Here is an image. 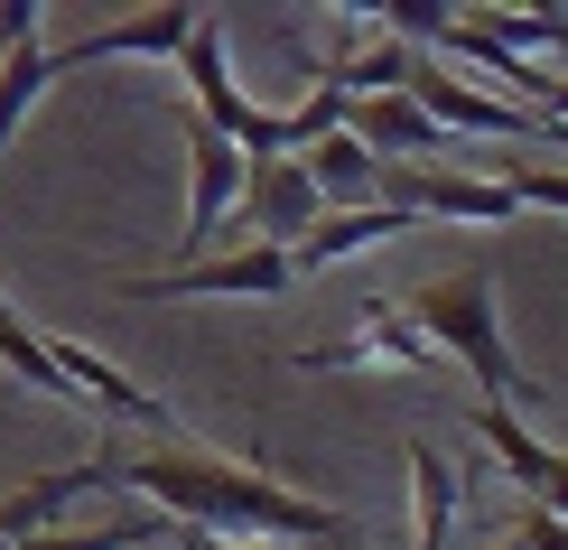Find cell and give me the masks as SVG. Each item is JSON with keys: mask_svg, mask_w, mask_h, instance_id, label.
Listing matches in <instances>:
<instances>
[{"mask_svg": "<svg viewBox=\"0 0 568 550\" xmlns=\"http://www.w3.org/2000/svg\"><path fill=\"white\" fill-rule=\"evenodd\" d=\"M122 494H140L150 513L186 522V532H224V541H345V513L317 504V494L280 486L262 467H233L215 448H140L122 458Z\"/></svg>", "mask_w": 568, "mask_h": 550, "instance_id": "cell-1", "label": "cell"}, {"mask_svg": "<svg viewBox=\"0 0 568 550\" xmlns=\"http://www.w3.org/2000/svg\"><path fill=\"white\" fill-rule=\"evenodd\" d=\"M400 299H410V318L438 337V354H457V364L485 382V401H494V411H523V401H540V382H531L523 364H513L504 318H494V299H504V280H494V271L419 280V290H400Z\"/></svg>", "mask_w": 568, "mask_h": 550, "instance_id": "cell-2", "label": "cell"}, {"mask_svg": "<svg viewBox=\"0 0 568 550\" xmlns=\"http://www.w3.org/2000/svg\"><path fill=\"white\" fill-rule=\"evenodd\" d=\"M298 290V261L280 243H243V252H205V261H178V271H150V280H122L112 299L131 308H159V299H290Z\"/></svg>", "mask_w": 568, "mask_h": 550, "instance_id": "cell-3", "label": "cell"}, {"mask_svg": "<svg viewBox=\"0 0 568 550\" xmlns=\"http://www.w3.org/2000/svg\"><path fill=\"white\" fill-rule=\"evenodd\" d=\"M243 187H252V150L186 112V224H178V252H186V261H205L215 224L243 214Z\"/></svg>", "mask_w": 568, "mask_h": 550, "instance_id": "cell-4", "label": "cell"}, {"mask_svg": "<svg viewBox=\"0 0 568 550\" xmlns=\"http://www.w3.org/2000/svg\"><path fill=\"white\" fill-rule=\"evenodd\" d=\"M345 364H383V373H419V364H438V337L410 318V299H373L364 318L345 327L336 346H307L298 354V373H345Z\"/></svg>", "mask_w": 568, "mask_h": 550, "instance_id": "cell-5", "label": "cell"}, {"mask_svg": "<svg viewBox=\"0 0 568 550\" xmlns=\"http://www.w3.org/2000/svg\"><path fill=\"white\" fill-rule=\"evenodd\" d=\"M326 206L317 197V178H307V159H262V169H252V187H243V214H233V224L252 233V243H280V252H298L307 233L326 224Z\"/></svg>", "mask_w": 568, "mask_h": 550, "instance_id": "cell-6", "label": "cell"}, {"mask_svg": "<svg viewBox=\"0 0 568 550\" xmlns=\"http://www.w3.org/2000/svg\"><path fill=\"white\" fill-rule=\"evenodd\" d=\"M93 486H122V448H93V458H75V467H47V476H29L19 494H0V541L10 550H29V541H47V532H65V504H84Z\"/></svg>", "mask_w": 568, "mask_h": 550, "instance_id": "cell-7", "label": "cell"}, {"mask_svg": "<svg viewBox=\"0 0 568 550\" xmlns=\"http://www.w3.org/2000/svg\"><path fill=\"white\" fill-rule=\"evenodd\" d=\"M47 346H57V364H65V392H84L93 411H112V420H140V429H169V439H178V411H169L159 392H140L112 354H93V346H75V337H47Z\"/></svg>", "mask_w": 568, "mask_h": 550, "instance_id": "cell-8", "label": "cell"}, {"mask_svg": "<svg viewBox=\"0 0 568 550\" xmlns=\"http://www.w3.org/2000/svg\"><path fill=\"white\" fill-rule=\"evenodd\" d=\"M205 29V10H140V19H112L93 38H65L57 47V76H75L93 57H186V38Z\"/></svg>", "mask_w": 568, "mask_h": 550, "instance_id": "cell-9", "label": "cell"}, {"mask_svg": "<svg viewBox=\"0 0 568 550\" xmlns=\"http://www.w3.org/2000/svg\"><path fill=\"white\" fill-rule=\"evenodd\" d=\"M476 429H485V448L513 467V486H523L531 504L568 513V458H559L550 439H531V429H523V411H494V401H476Z\"/></svg>", "mask_w": 568, "mask_h": 550, "instance_id": "cell-10", "label": "cell"}, {"mask_svg": "<svg viewBox=\"0 0 568 550\" xmlns=\"http://www.w3.org/2000/svg\"><path fill=\"white\" fill-rule=\"evenodd\" d=\"M400 448H410V550H457L466 476L438 458V439H400Z\"/></svg>", "mask_w": 568, "mask_h": 550, "instance_id": "cell-11", "label": "cell"}, {"mask_svg": "<svg viewBox=\"0 0 568 550\" xmlns=\"http://www.w3.org/2000/svg\"><path fill=\"white\" fill-rule=\"evenodd\" d=\"M354 140H364L373 159H447L457 140H447L429 112H419V93H383V103H354Z\"/></svg>", "mask_w": 568, "mask_h": 550, "instance_id": "cell-12", "label": "cell"}, {"mask_svg": "<svg viewBox=\"0 0 568 550\" xmlns=\"http://www.w3.org/2000/svg\"><path fill=\"white\" fill-rule=\"evenodd\" d=\"M307 178H317V197L336 206V214H364V206H383V159H373L354 131H336L326 150H307Z\"/></svg>", "mask_w": 568, "mask_h": 550, "instance_id": "cell-13", "label": "cell"}, {"mask_svg": "<svg viewBox=\"0 0 568 550\" xmlns=\"http://www.w3.org/2000/svg\"><path fill=\"white\" fill-rule=\"evenodd\" d=\"M419 214H400V206H364V214H326L317 233H307V243L290 252L298 261V280H317L326 261H345V252H373V243H392V233H410Z\"/></svg>", "mask_w": 568, "mask_h": 550, "instance_id": "cell-14", "label": "cell"}, {"mask_svg": "<svg viewBox=\"0 0 568 550\" xmlns=\"http://www.w3.org/2000/svg\"><path fill=\"white\" fill-rule=\"evenodd\" d=\"M140 541H178V522L169 513H122V522H65V532H47V541H29V550H140Z\"/></svg>", "mask_w": 568, "mask_h": 550, "instance_id": "cell-15", "label": "cell"}, {"mask_svg": "<svg viewBox=\"0 0 568 550\" xmlns=\"http://www.w3.org/2000/svg\"><path fill=\"white\" fill-rule=\"evenodd\" d=\"M476 19H485V29L504 38L523 66L540 57V47H550V57H568V10H476Z\"/></svg>", "mask_w": 568, "mask_h": 550, "instance_id": "cell-16", "label": "cell"}, {"mask_svg": "<svg viewBox=\"0 0 568 550\" xmlns=\"http://www.w3.org/2000/svg\"><path fill=\"white\" fill-rule=\"evenodd\" d=\"M494 178H504L523 206H559V214H568V169H540V159H494Z\"/></svg>", "mask_w": 568, "mask_h": 550, "instance_id": "cell-17", "label": "cell"}, {"mask_svg": "<svg viewBox=\"0 0 568 550\" xmlns=\"http://www.w3.org/2000/svg\"><path fill=\"white\" fill-rule=\"evenodd\" d=\"M531 550H568V513H550V504H523V522H513Z\"/></svg>", "mask_w": 568, "mask_h": 550, "instance_id": "cell-18", "label": "cell"}, {"mask_svg": "<svg viewBox=\"0 0 568 550\" xmlns=\"http://www.w3.org/2000/svg\"><path fill=\"white\" fill-rule=\"evenodd\" d=\"M178 550H271V541H224V532H186L178 522Z\"/></svg>", "mask_w": 568, "mask_h": 550, "instance_id": "cell-19", "label": "cell"}, {"mask_svg": "<svg viewBox=\"0 0 568 550\" xmlns=\"http://www.w3.org/2000/svg\"><path fill=\"white\" fill-rule=\"evenodd\" d=\"M10 327H19V308H10V299H0V337H10Z\"/></svg>", "mask_w": 568, "mask_h": 550, "instance_id": "cell-20", "label": "cell"}, {"mask_svg": "<svg viewBox=\"0 0 568 550\" xmlns=\"http://www.w3.org/2000/svg\"><path fill=\"white\" fill-rule=\"evenodd\" d=\"M326 550H354V541H326Z\"/></svg>", "mask_w": 568, "mask_h": 550, "instance_id": "cell-21", "label": "cell"}, {"mask_svg": "<svg viewBox=\"0 0 568 550\" xmlns=\"http://www.w3.org/2000/svg\"><path fill=\"white\" fill-rule=\"evenodd\" d=\"M0 550H10V541H0Z\"/></svg>", "mask_w": 568, "mask_h": 550, "instance_id": "cell-22", "label": "cell"}]
</instances>
